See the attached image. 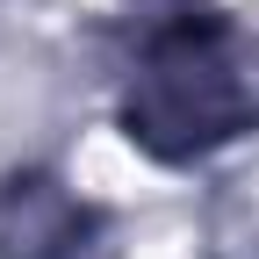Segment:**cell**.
<instances>
[{"label": "cell", "mask_w": 259, "mask_h": 259, "mask_svg": "<svg viewBox=\"0 0 259 259\" xmlns=\"http://www.w3.org/2000/svg\"><path fill=\"white\" fill-rule=\"evenodd\" d=\"M122 137L158 166H194L238 144L259 115L252 51L238 22L209 0H144L130 15L122 87H115Z\"/></svg>", "instance_id": "6da1fadb"}, {"label": "cell", "mask_w": 259, "mask_h": 259, "mask_svg": "<svg viewBox=\"0 0 259 259\" xmlns=\"http://www.w3.org/2000/svg\"><path fill=\"white\" fill-rule=\"evenodd\" d=\"M0 259H115V238L58 173H15L0 187Z\"/></svg>", "instance_id": "7a4b0ae2"}]
</instances>
